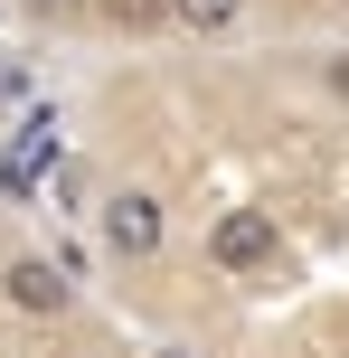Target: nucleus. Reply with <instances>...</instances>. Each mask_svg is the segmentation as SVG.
Listing matches in <instances>:
<instances>
[{"instance_id": "nucleus-7", "label": "nucleus", "mask_w": 349, "mask_h": 358, "mask_svg": "<svg viewBox=\"0 0 349 358\" xmlns=\"http://www.w3.org/2000/svg\"><path fill=\"white\" fill-rule=\"evenodd\" d=\"M321 85H331L340 104H349V48H340V57H321Z\"/></svg>"}, {"instance_id": "nucleus-6", "label": "nucleus", "mask_w": 349, "mask_h": 358, "mask_svg": "<svg viewBox=\"0 0 349 358\" xmlns=\"http://www.w3.org/2000/svg\"><path fill=\"white\" fill-rule=\"evenodd\" d=\"M10 10H29V19H85V0H10Z\"/></svg>"}, {"instance_id": "nucleus-3", "label": "nucleus", "mask_w": 349, "mask_h": 358, "mask_svg": "<svg viewBox=\"0 0 349 358\" xmlns=\"http://www.w3.org/2000/svg\"><path fill=\"white\" fill-rule=\"evenodd\" d=\"M274 255H283L274 208H227L218 227H208V264H218V273H264Z\"/></svg>"}, {"instance_id": "nucleus-5", "label": "nucleus", "mask_w": 349, "mask_h": 358, "mask_svg": "<svg viewBox=\"0 0 349 358\" xmlns=\"http://www.w3.org/2000/svg\"><path fill=\"white\" fill-rule=\"evenodd\" d=\"M85 10H104V19H123V29H151V19H161V0H85Z\"/></svg>"}, {"instance_id": "nucleus-2", "label": "nucleus", "mask_w": 349, "mask_h": 358, "mask_svg": "<svg viewBox=\"0 0 349 358\" xmlns=\"http://www.w3.org/2000/svg\"><path fill=\"white\" fill-rule=\"evenodd\" d=\"M0 302H10L19 321H66L76 311V273L57 264V255H10V264H0Z\"/></svg>"}, {"instance_id": "nucleus-4", "label": "nucleus", "mask_w": 349, "mask_h": 358, "mask_svg": "<svg viewBox=\"0 0 349 358\" xmlns=\"http://www.w3.org/2000/svg\"><path fill=\"white\" fill-rule=\"evenodd\" d=\"M245 19V0H161V29H180V38H227Z\"/></svg>"}, {"instance_id": "nucleus-8", "label": "nucleus", "mask_w": 349, "mask_h": 358, "mask_svg": "<svg viewBox=\"0 0 349 358\" xmlns=\"http://www.w3.org/2000/svg\"><path fill=\"white\" fill-rule=\"evenodd\" d=\"M340 10H349V0H340Z\"/></svg>"}, {"instance_id": "nucleus-1", "label": "nucleus", "mask_w": 349, "mask_h": 358, "mask_svg": "<svg viewBox=\"0 0 349 358\" xmlns=\"http://www.w3.org/2000/svg\"><path fill=\"white\" fill-rule=\"evenodd\" d=\"M94 227H104V255H113V264H151V255L170 245V208L151 189H113L104 208H94Z\"/></svg>"}]
</instances>
